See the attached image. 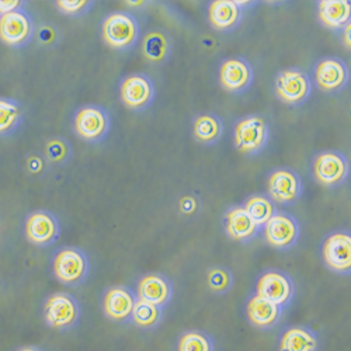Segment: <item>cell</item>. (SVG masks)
Returning <instances> with one entry per match:
<instances>
[{
  "instance_id": "3957f363",
  "label": "cell",
  "mask_w": 351,
  "mask_h": 351,
  "mask_svg": "<svg viewBox=\"0 0 351 351\" xmlns=\"http://www.w3.org/2000/svg\"><path fill=\"white\" fill-rule=\"evenodd\" d=\"M270 127L261 115H246L239 119L233 127V145L239 154L256 156L267 148Z\"/></svg>"
},
{
  "instance_id": "9c48e42d",
  "label": "cell",
  "mask_w": 351,
  "mask_h": 351,
  "mask_svg": "<svg viewBox=\"0 0 351 351\" xmlns=\"http://www.w3.org/2000/svg\"><path fill=\"white\" fill-rule=\"evenodd\" d=\"M267 197L278 206L291 207L301 199L304 193L302 179L291 167H276L267 174Z\"/></svg>"
},
{
  "instance_id": "ffe728a7",
  "label": "cell",
  "mask_w": 351,
  "mask_h": 351,
  "mask_svg": "<svg viewBox=\"0 0 351 351\" xmlns=\"http://www.w3.org/2000/svg\"><path fill=\"white\" fill-rule=\"evenodd\" d=\"M207 19L214 30L229 34L242 24L243 9L238 6L237 0H215L208 5Z\"/></svg>"
},
{
  "instance_id": "8fae6325",
  "label": "cell",
  "mask_w": 351,
  "mask_h": 351,
  "mask_svg": "<svg viewBox=\"0 0 351 351\" xmlns=\"http://www.w3.org/2000/svg\"><path fill=\"white\" fill-rule=\"evenodd\" d=\"M261 229L266 243L280 252L294 249L301 238L300 221L285 211H277Z\"/></svg>"
},
{
  "instance_id": "52a82bcc",
  "label": "cell",
  "mask_w": 351,
  "mask_h": 351,
  "mask_svg": "<svg viewBox=\"0 0 351 351\" xmlns=\"http://www.w3.org/2000/svg\"><path fill=\"white\" fill-rule=\"evenodd\" d=\"M276 97L291 107L305 104L312 96L311 76L298 68L280 71L274 77Z\"/></svg>"
},
{
  "instance_id": "ac0fdd59",
  "label": "cell",
  "mask_w": 351,
  "mask_h": 351,
  "mask_svg": "<svg viewBox=\"0 0 351 351\" xmlns=\"http://www.w3.org/2000/svg\"><path fill=\"white\" fill-rule=\"evenodd\" d=\"M135 295L139 301L166 308L174 297L173 281L162 273H148L136 282Z\"/></svg>"
},
{
  "instance_id": "d590c367",
  "label": "cell",
  "mask_w": 351,
  "mask_h": 351,
  "mask_svg": "<svg viewBox=\"0 0 351 351\" xmlns=\"http://www.w3.org/2000/svg\"><path fill=\"white\" fill-rule=\"evenodd\" d=\"M124 5L128 6V8H132V6L141 8V6H146V5H148V2H125Z\"/></svg>"
},
{
  "instance_id": "e575fe53",
  "label": "cell",
  "mask_w": 351,
  "mask_h": 351,
  "mask_svg": "<svg viewBox=\"0 0 351 351\" xmlns=\"http://www.w3.org/2000/svg\"><path fill=\"white\" fill-rule=\"evenodd\" d=\"M16 351H45V350L38 346H23L20 348H17Z\"/></svg>"
},
{
  "instance_id": "ba28073f",
  "label": "cell",
  "mask_w": 351,
  "mask_h": 351,
  "mask_svg": "<svg viewBox=\"0 0 351 351\" xmlns=\"http://www.w3.org/2000/svg\"><path fill=\"white\" fill-rule=\"evenodd\" d=\"M320 257L326 269L337 276L351 274V233L337 229L325 237L320 245Z\"/></svg>"
},
{
  "instance_id": "f546056e",
  "label": "cell",
  "mask_w": 351,
  "mask_h": 351,
  "mask_svg": "<svg viewBox=\"0 0 351 351\" xmlns=\"http://www.w3.org/2000/svg\"><path fill=\"white\" fill-rule=\"evenodd\" d=\"M233 273L225 266H213L207 270V285L215 295H225L233 288Z\"/></svg>"
},
{
  "instance_id": "83f0119b",
  "label": "cell",
  "mask_w": 351,
  "mask_h": 351,
  "mask_svg": "<svg viewBox=\"0 0 351 351\" xmlns=\"http://www.w3.org/2000/svg\"><path fill=\"white\" fill-rule=\"evenodd\" d=\"M242 207L260 228L265 226L266 222L277 213L276 204L265 194H253L247 197Z\"/></svg>"
},
{
  "instance_id": "1f68e13d",
  "label": "cell",
  "mask_w": 351,
  "mask_h": 351,
  "mask_svg": "<svg viewBox=\"0 0 351 351\" xmlns=\"http://www.w3.org/2000/svg\"><path fill=\"white\" fill-rule=\"evenodd\" d=\"M55 6L60 13L65 16L82 17L93 9L95 2H92V0H58V2H55Z\"/></svg>"
},
{
  "instance_id": "d6986e66",
  "label": "cell",
  "mask_w": 351,
  "mask_h": 351,
  "mask_svg": "<svg viewBox=\"0 0 351 351\" xmlns=\"http://www.w3.org/2000/svg\"><path fill=\"white\" fill-rule=\"evenodd\" d=\"M284 309L278 305L258 297L257 294H252L246 300L245 313L249 325L257 330L267 332L274 329L282 317Z\"/></svg>"
},
{
  "instance_id": "7402d4cb",
  "label": "cell",
  "mask_w": 351,
  "mask_h": 351,
  "mask_svg": "<svg viewBox=\"0 0 351 351\" xmlns=\"http://www.w3.org/2000/svg\"><path fill=\"white\" fill-rule=\"evenodd\" d=\"M141 55L143 60L155 66L165 65L171 56L173 41L171 37L162 28H152L141 37Z\"/></svg>"
},
{
  "instance_id": "7c38bea8",
  "label": "cell",
  "mask_w": 351,
  "mask_h": 351,
  "mask_svg": "<svg viewBox=\"0 0 351 351\" xmlns=\"http://www.w3.org/2000/svg\"><path fill=\"white\" fill-rule=\"evenodd\" d=\"M156 97L155 82L146 73H130L120 83V100L134 112L148 110Z\"/></svg>"
},
{
  "instance_id": "277c9868",
  "label": "cell",
  "mask_w": 351,
  "mask_h": 351,
  "mask_svg": "<svg viewBox=\"0 0 351 351\" xmlns=\"http://www.w3.org/2000/svg\"><path fill=\"white\" fill-rule=\"evenodd\" d=\"M43 317L48 328L56 332H69L80 322V302L68 292H53L44 301Z\"/></svg>"
},
{
  "instance_id": "8992f818",
  "label": "cell",
  "mask_w": 351,
  "mask_h": 351,
  "mask_svg": "<svg viewBox=\"0 0 351 351\" xmlns=\"http://www.w3.org/2000/svg\"><path fill=\"white\" fill-rule=\"evenodd\" d=\"M111 130V117L107 108L97 104L82 106L73 115L75 134L89 143L103 142Z\"/></svg>"
},
{
  "instance_id": "e0dca14e",
  "label": "cell",
  "mask_w": 351,
  "mask_h": 351,
  "mask_svg": "<svg viewBox=\"0 0 351 351\" xmlns=\"http://www.w3.org/2000/svg\"><path fill=\"white\" fill-rule=\"evenodd\" d=\"M136 301L135 291L131 288L125 285L108 287L101 300L103 313L115 324H130Z\"/></svg>"
},
{
  "instance_id": "836d02e7",
  "label": "cell",
  "mask_w": 351,
  "mask_h": 351,
  "mask_svg": "<svg viewBox=\"0 0 351 351\" xmlns=\"http://www.w3.org/2000/svg\"><path fill=\"white\" fill-rule=\"evenodd\" d=\"M350 27H351V24H348V25H346L343 30H341V34L344 36V44H346V47H347V49H350Z\"/></svg>"
},
{
  "instance_id": "6da1fadb",
  "label": "cell",
  "mask_w": 351,
  "mask_h": 351,
  "mask_svg": "<svg viewBox=\"0 0 351 351\" xmlns=\"http://www.w3.org/2000/svg\"><path fill=\"white\" fill-rule=\"evenodd\" d=\"M142 37V27L138 17L130 12H114L104 17L101 38L107 47L115 51L134 49Z\"/></svg>"
},
{
  "instance_id": "d6a6232c",
  "label": "cell",
  "mask_w": 351,
  "mask_h": 351,
  "mask_svg": "<svg viewBox=\"0 0 351 351\" xmlns=\"http://www.w3.org/2000/svg\"><path fill=\"white\" fill-rule=\"evenodd\" d=\"M25 8V2L23 0H0V16L21 10Z\"/></svg>"
},
{
  "instance_id": "cb8c5ba5",
  "label": "cell",
  "mask_w": 351,
  "mask_h": 351,
  "mask_svg": "<svg viewBox=\"0 0 351 351\" xmlns=\"http://www.w3.org/2000/svg\"><path fill=\"white\" fill-rule=\"evenodd\" d=\"M319 23L333 32H341L351 21L348 0H320L316 5Z\"/></svg>"
},
{
  "instance_id": "4316f807",
  "label": "cell",
  "mask_w": 351,
  "mask_h": 351,
  "mask_svg": "<svg viewBox=\"0 0 351 351\" xmlns=\"http://www.w3.org/2000/svg\"><path fill=\"white\" fill-rule=\"evenodd\" d=\"M21 104L9 97H0V136L13 135L23 123Z\"/></svg>"
},
{
  "instance_id": "603a6c76",
  "label": "cell",
  "mask_w": 351,
  "mask_h": 351,
  "mask_svg": "<svg viewBox=\"0 0 351 351\" xmlns=\"http://www.w3.org/2000/svg\"><path fill=\"white\" fill-rule=\"evenodd\" d=\"M319 346L317 332L305 325L288 326L278 337V351H317Z\"/></svg>"
},
{
  "instance_id": "484cf974",
  "label": "cell",
  "mask_w": 351,
  "mask_h": 351,
  "mask_svg": "<svg viewBox=\"0 0 351 351\" xmlns=\"http://www.w3.org/2000/svg\"><path fill=\"white\" fill-rule=\"evenodd\" d=\"M165 319V309L148 302L136 301L130 324L142 330H154L162 325Z\"/></svg>"
},
{
  "instance_id": "d4e9b609",
  "label": "cell",
  "mask_w": 351,
  "mask_h": 351,
  "mask_svg": "<svg viewBox=\"0 0 351 351\" xmlns=\"http://www.w3.org/2000/svg\"><path fill=\"white\" fill-rule=\"evenodd\" d=\"M223 121L214 112H204L197 115L193 121V136L195 142L204 146H214L223 136Z\"/></svg>"
},
{
  "instance_id": "30bf717a",
  "label": "cell",
  "mask_w": 351,
  "mask_h": 351,
  "mask_svg": "<svg viewBox=\"0 0 351 351\" xmlns=\"http://www.w3.org/2000/svg\"><path fill=\"white\" fill-rule=\"evenodd\" d=\"M312 176L317 184L335 189L347 183L350 178V162L339 151H322L312 159Z\"/></svg>"
},
{
  "instance_id": "4fadbf2b",
  "label": "cell",
  "mask_w": 351,
  "mask_h": 351,
  "mask_svg": "<svg viewBox=\"0 0 351 351\" xmlns=\"http://www.w3.org/2000/svg\"><path fill=\"white\" fill-rule=\"evenodd\" d=\"M36 21L25 9L0 16V41L5 45L21 49L33 41Z\"/></svg>"
},
{
  "instance_id": "5bb4252c",
  "label": "cell",
  "mask_w": 351,
  "mask_h": 351,
  "mask_svg": "<svg viewBox=\"0 0 351 351\" xmlns=\"http://www.w3.org/2000/svg\"><path fill=\"white\" fill-rule=\"evenodd\" d=\"M25 239L37 247L52 246L61 235V222L48 210H36L24 221Z\"/></svg>"
},
{
  "instance_id": "f1b7e54d",
  "label": "cell",
  "mask_w": 351,
  "mask_h": 351,
  "mask_svg": "<svg viewBox=\"0 0 351 351\" xmlns=\"http://www.w3.org/2000/svg\"><path fill=\"white\" fill-rule=\"evenodd\" d=\"M176 351H215V341L210 333L191 329L178 337Z\"/></svg>"
},
{
  "instance_id": "5b68a950",
  "label": "cell",
  "mask_w": 351,
  "mask_h": 351,
  "mask_svg": "<svg viewBox=\"0 0 351 351\" xmlns=\"http://www.w3.org/2000/svg\"><path fill=\"white\" fill-rule=\"evenodd\" d=\"M295 282L287 271L269 269L258 274L254 284V294L285 309L295 298Z\"/></svg>"
},
{
  "instance_id": "44dd1931",
  "label": "cell",
  "mask_w": 351,
  "mask_h": 351,
  "mask_svg": "<svg viewBox=\"0 0 351 351\" xmlns=\"http://www.w3.org/2000/svg\"><path fill=\"white\" fill-rule=\"evenodd\" d=\"M223 228L228 238L239 243L252 242L261 230L242 206H233L225 213Z\"/></svg>"
},
{
  "instance_id": "9a60e30c",
  "label": "cell",
  "mask_w": 351,
  "mask_h": 351,
  "mask_svg": "<svg viewBox=\"0 0 351 351\" xmlns=\"http://www.w3.org/2000/svg\"><path fill=\"white\" fill-rule=\"evenodd\" d=\"M313 80L317 89L328 95L343 92L350 82V68L337 56H325L313 66Z\"/></svg>"
},
{
  "instance_id": "4dcf8cb0",
  "label": "cell",
  "mask_w": 351,
  "mask_h": 351,
  "mask_svg": "<svg viewBox=\"0 0 351 351\" xmlns=\"http://www.w3.org/2000/svg\"><path fill=\"white\" fill-rule=\"evenodd\" d=\"M72 156V148L66 139L53 138L45 146V158L52 165H65Z\"/></svg>"
},
{
  "instance_id": "2e32d148",
  "label": "cell",
  "mask_w": 351,
  "mask_h": 351,
  "mask_svg": "<svg viewBox=\"0 0 351 351\" xmlns=\"http://www.w3.org/2000/svg\"><path fill=\"white\" fill-rule=\"evenodd\" d=\"M218 82L225 92L243 95L254 82L253 65L243 56H230L219 65Z\"/></svg>"
},
{
  "instance_id": "7a4b0ae2",
  "label": "cell",
  "mask_w": 351,
  "mask_h": 351,
  "mask_svg": "<svg viewBox=\"0 0 351 351\" xmlns=\"http://www.w3.org/2000/svg\"><path fill=\"white\" fill-rule=\"evenodd\" d=\"M51 269L58 282L66 287H79L90 274V260L83 249L64 246L53 253Z\"/></svg>"
}]
</instances>
